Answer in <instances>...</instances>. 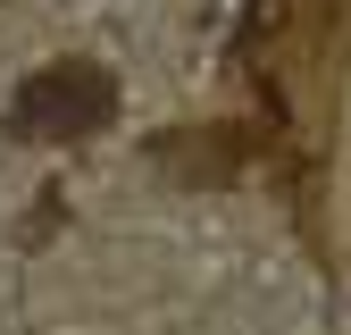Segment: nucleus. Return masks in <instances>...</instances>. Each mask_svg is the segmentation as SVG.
Segmentation results:
<instances>
[{"label": "nucleus", "mask_w": 351, "mask_h": 335, "mask_svg": "<svg viewBox=\"0 0 351 335\" xmlns=\"http://www.w3.org/2000/svg\"><path fill=\"white\" fill-rule=\"evenodd\" d=\"M109 117H117V76L93 67V59H59V67H42V76L17 84L9 135L17 143H84V135H101Z\"/></svg>", "instance_id": "1"}]
</instances>
